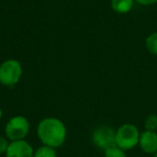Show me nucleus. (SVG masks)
<instances>
[{"label":"nucleus","instance_id":"obj_1","mask_svg":"<svg viewBox=\"0 0 157 157\" xmlns=\"http://www.w3.org/2000/svg\"><path fill=\"white\" fill-rule=\"evenodd\" d=\"M37 136L42 144L58 148L67 140L68 130L61 120L57 117H45L38 124Z\"/></svg>","mask_w":157,"mask_h":157},{"label":"nucleus","instance_id":"obj_2","mask_svg":"<svg viewBox=\"0 0 157 157\" xmlns=\"http://www.w3.org/2000/svg\"><path fill=\"white\" fill-rule=\"evenodd\" d=\"M23 76V66L17 59L10 58L0 63V84L13 87Z\"/></svg>","mask_w":157,"mask_h":157},{"label":"nucleus","instance_id":"obj_3","mask_svg":"<svg viewBox=\"0 0 157 157\" xmlns=\"http://www.w3.org/2000/svg\"><path fill=\"white\" fill-rule=\"evenodd\" d=\"M140 131L133 124H123L115 131V145L124 151H129L139 145Z\"/></svg>","mask_w":157,"mask_h":157},{"label":"nucleus","instance_id":"obj_4","mask_svg":"<svg viewBox=\"0 0 157 157\" xmlns=\"http://www.w3.org/2000/svg\"><path fill=\"white\" fill-rule=\"evenodd\" d=\"M30 131V123L24 115H15L7 122L5 135L10 141L25 140Z\"/></svg>","mask_w":157,"mask_h":157},{"label":"nucleus","instance_id":"obj_5","mask_svg":"<svg viewBox=\"0 0 157 157\" xmlns=\"http://www.w3.org/2000/svg\"><path fill=\"white\" fill-rule=\"evenodd\" d=\"M115 131L110 126H100L94 130L92 141L99 150L105 152L107 148L115 145Z\"/></svg>","mask_w":157,"mask_h":157},{"label":"nucleus","instance_id":"obj_6","mask_svg":"<svg viewBox=\"0 0 157 157\" xmlns=\"http://www.w3.org/2000/svg\"><path fill=\"white\" fill-rule=\"evenodd\" d=\"M5 155L6 157H33L35 150L26 140L10 141L9 147Z\"/></svg>","mask_w":157,"mask_h":157},{"label":"nucleus","instance_id":"obj_7","mask_svg":"<svg viewBox=\"0 0 157 157\" xmlns=\"http://www.w3.org/2000/svg\"><path fill=\"white\" fill-rule=\"evenodd\" d=\"M139 145L146 154H155L157 152V132L144 130L140 133Z\"/></svg>","mask_w":157,"mask_h":157},{"label":"nucleus","instance_id":"obj_8","mask_svg":"<svg viewBox=\"0 0 157 157\" xmlns=\"http://www.w3.org/2000/svg\"><path fill=\"white\" fill-rule=\"evenodd\" d=\"M135 0H111V8L118 14H126L131 11Z\"/></svg>","mask_w":157,"mask_h":157},{"label":"nucleus","instance_id":"obj_9","mask_svg":"<svg viewBox=\"0 0 157 157\" xmlns=\"http://www.w3.org/2000/svg\"><path fill=\"white\" fill-rule=\"evenodd\" d=\"M57 148H54L48 145H40L35 150L33 157H57Z\"/></svg>","mask_w":157,"mask_h":157},{"label":"nucleus","instance_id":"obj_10","mask_svg":"<svg viewBox=\"0 0 157 157\" xmlns=\"http://www.w3.org/2000/svg\"><path fill=\"white\" fill-rule=\"evenodd\" d=\"M145 46L147 51L153 55H157V33H153L146 38Z\"/></svg>","mask_w":157,"mask_h":157},{"label":"nucleus","instance_id":"obj_11","mask_svg":"<svg viewBox=\"0 0 157 157\" xmlns=\"http://www.w3.org/2000/svg\"><path fill=\"white\" fill-rule=\"evenodd\" d=\"M105 157H127L126 151L122 150L117 145H113L105 151Z\"/></svg>","mask_w":157,"mask_h":157},{"label":"nucleus","instance_id":"obj_12","mask_svg":"<svg viewBox=\"0 0 157 157\" xmlns=\"http://www.w3.org/2000/svg\"><path fill=\"white\" fill-rule=\"evenodd\" d=\"M144 127L145 130L156 131L157 130V115L156 114H151L144 121Z\"/></svg>","mask_w":157,"mask_h":157},{"label":"nucleus","instance_id":"obj_13","mask_svg":"<svg viewBox=\"0 0 157 157\" xmlns=\"http://www.w3.org/2000/svg\"><path fill=\"white\" fill-rule=\"evenodd\" d=\"M10 140L6 136H0V155L6 154L8 147H9Z\"/></svg>","mask_w":157,"mask_h":157},{"label":"nucleus","instance_id":"obj_14","mask_svg":"<svg viewBox=\"0 0 157 157\" xmlns=\"http://www.w3.org/2000/svg\"><path fill=\"white\" fill-rule=\"evenodd\" d=\"M135 1L141 6H152L157 3V0H135Z\"/></svg>","mask_w":157,"mask_h":157},{"label":"nucleus","instance_id":"obj_15","mask_svg":"<svg viewBox=\"0 0 157 157\" xmlns=\"http://www.w3.org/2000/svg\"><path fill=\"white\" fill-rule=\"evenodd\" d=\"M2 116H3V112H2V109L0 108V121L2 120Z\"/></svg>","mask_w":157,"mask_h":157},{"label":"nucleus","instance_id":"obj_16","mask_svg":"<svg viewBox=\"0 0 157 157\" xmlns=\"http://www.w3.org/2000/svg\"><path fill=\"white\" fill-rule=\"evenodd\" d=\"M154 157H157V152H156V153H155V154H154Z\"/></svg>","mask_w":157,"mask_h":157}]
</instances>
